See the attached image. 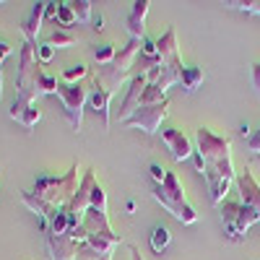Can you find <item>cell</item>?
Returning <instances> with one entry per match:
<instances>
[{
  "instance_id": "6da1fadb",
  "label": "cell",
  "mask_w": 260,
  "mask_h": 260,
  "mask_svg": "<svg viewBox=\"0 0 260 260\" xmlns=\"http://www.w3.org/2000/svg\"><path fill=\"white\" fill-rule=\"evenodd\" d=\"M195 167L206 177L208 198L213 206H221L226 201L229 185L234 182L237 172L232 161V141L226 136H219L208 127L195 130Z\"/></svg>"
},
{
  "instance_id": "7a4b0ae2",
  "label": "cell",
  "mask_w": 260,
  "mask_h": 260,
  "mask_svg": "<svg viewBox=\"0 0 260 260\" xmlns=\"http://www.w3.org/2000/svg\"><path fill=\"white\" fill-rule=\"evenodd\" d=\"M60 81L42 71V62L37 60V45L24 42L18 55V71H16V96H26L37 102L45 94H57Z\"/></svg>"
},
{
  "instance_id": "3957f363",
  "label": "cell",
  "mask_w": 260,
  "mask_h": 260,
  "mask_svg": "<svg viewBox=\"0 0 260 260\" xmlns=\"http://www.w3.org/2000/svg\"><path fill=\"white\" fill-rule=\"evenodd\" d=\"M151 195H154V201L167 213L175 216L180 224H195V221H198V213H195V208L190 206V201H187V195H185V190H182V185H180L175 172H167L164 182L156 185Z\"/></svg>"
},
{
  "instance_id": "277c9868",
  "label": "cell",
  "mask_w": 260,
  "mask_h": 260,
  "mask_svg": "<svg viewBox=\"0 0 260 260\" xmlns=\"http://www.w3.org/2000/svg\"><path fill=\"white\" fill-rule=\"evenodd\" d=\"M138 55H141V42L138 39H130L125 47L117 50V55H115L112 62L99 65V68H96L94 83L102 86V89H107L110 94H115L120 86H122V81L130 76V68H133V62H136Z\"/></svg>"
},
{
  "instance_id": "5b68a950",
  "label": "cell",
  "mask_w": 260,
  "mask_h": 260,
  "mask_svg": "<svg viewBox=\"0 0 260 260\" xmlns=\"http://www.w3.org/2000/svg\"><path fill=\"white\" fill-rule=\"evenodd\" d=\"M78 172L81 167L78 164H71V169L65 172L62 177H52V175H45L34 182V192L39 195L45 203H50L52 208H62L73 201V195L78 192Z\"/></svg>"
},
{
  "instance_id": "8992f818",
  "label": "cell",
  "mask_w": 260,
  "mask_h": 260,
  "mask_svg": "<svg viewBox=\"0 0 260 260\" xmlns=\"http://www.w3.org/2000/svg\"><path fill=\"white\" fill-rule=\"evenodd\" d=\"M219 213H221L224 232H226V237H229L232 242L245 240L247 229H250L252 224H257V221H260V216H257L252 208L242 206L240 201H224V203L219 206Z\"/></svg>"
},
{
  "instance_id": "52a82bcc",
  "label": "cell",
  "mask_w": 260,
  "mask_h": 260,
  "mask_svg": "<svg viewBox=\"0 0 260 260\" xmlns=\"http://www.w3.org/2000/svg\"><path fill=\"white\" fill-rule=\"evenodd\" d=\"M57 96L62 102L65 120H68V125L78 133L81 125H83V107H86V102H89V91H86V86L83 83H65V81H60Z\"/></svg>"
},
{
  "instance_id": "ba28073f",
  "label": "cell",
  "mask_w": 260,
  "mask_h": 260,
  "mask_svg": "<svg viewBox=\"0 0 260 260\" xmlns=\"http://www.w3.org/2000/svg\"><path fill=\"white\" fill-rule=\"evenodd\" d=\"M96 182H99V180H96V175H94V169H89V172L83 175V180H81V185H78V192L73 195V201L65 206V211H68V224H71L68 232H76V229L81 226V221H83V213L91 208V190H94Z\"/></svg>"
},
{
  "instance_id": "9c48e42d",
  "label": "cell",
  "mask_w": 260,
  "mask_h": 260,
  "mask_svg": "<svg viewBox=\"0 0 260 260\" xmlns=\"http://www.w3.org/2000/svg\"><path fill=\"white\" fill-rule=\"evenodd\" d=\"M167 112H169V99H164V102H159V104L141 107V110H136L122 125L136 127V130H141V133H146V136H154V133H159L161 120L167 117Z\"/></svg>"
},
{
  "instance_id": "30bf717a",
  "label": "cell",
  "mask_w": 260,
  "mask_h": 260,
  "mask_svg": "<svg viewBox=\"0 0 260 260\" xmlns=\"http://www.w3.org/2000/svg\"><path fill=\"white\" fill-rule=\"evenodd\" d=\"M146 86H148V78H146V73H138V76H133L130 78V86H127V94H125V99H122V104H120V110H117V115H115V120L122 125L130 115H133L136 110H141V96H143V91H146Z\"/></svg>"
},
{
  "instance_id": "8fae6325",
  "label": "cell",
  "mask_w": 260,
  "mask_h": 260,
  "mask_svg": "<svg viewBox=\"0 0 260 260\" xmlns=\"http://www.w3.org/2000/svg\"><path fill=\"white\" fill-rule=\"evenodd\" d=\"M234 185H237V192H240V203L247 206V208H252L260 216V182L255 180L252 172L250 169L237 172Z\"/></svg>"
},
{
  "instance_id": "7c38bea8",
  "label": "cell",
  "mask_w": 260,
  "mask_h": 260,
  "mask_svg": "<svg viewBox=\"0 0 260 260\" xmlns=\"http://www.w3.org/2000/svg\"><path fill=\"white\" fill-rule=\"evenodd\" d=\"M159 133H161L164 146L169 148V156L175 159V161H185L187 156H192V154H195L192 141L182 133L180 127H164V130H159Z\"/></svg>"
},
{
  "instance_id": "4fadbf2b",
  "label": "cell",
  "mask_w": 260,
  "mask_h": 260,
  "mask_svg": "<svg viewBox=\"0 0 260 260\" xmlns=\"http://www.w3.org/2000/svg\"><path fill=\"white\" fill-rule=\"evenodd\" d=\"M8 117L16 120L18 125H24L26 130H31L42 120V110L37 107V102H31L26 96H16L13 104H11V110H8Z\"/></svg>"
},
{
  "instance_id": "5bb4252c",
  "label": "cell",
  "mask_w": 260,
  "mask_h": 260,
  "mask_svg": "<svg viewBox=\"0 0 260 260\" xmlns=\"http://www.w3.org/2000/svg\"><path fill=\"white\" fill-rule=\"evenodd\" d=\"M45 242H47V252H50L52 260H76L78 242L73 240L71 232H65V234H45Z\"/></svg>"
},
{
  "instance_id": "9a60e30c",
  "label": "cell",
  "mask_w": 260,
  "mask_h": 260,
  "mask_svg": "<svg viewBox=\"0 0 260 260\" xmlns=\"http://www.w3.org/2000/svg\"><path fill=\"white\" fill-rule=\"evenodd\" d=\"M148 0H136L133 8H130L127 18H125V26H127V34L130 39H138L143 42L146 39V16H148Z\"/></svg>"
},
{
  "instance_id": "2e32d148",
  "label": "cell",
  "mask_w": 260,
  "mask_h": 260,
  "mask_svg": "<svg viewBox=\"0 0 260 260\" xmlns=\"http://www.w3.org/2000/svg\"><path fill=\"white\" fill-rule=\"evenodd\" d=\"M112 96H115V94H110L107 89H102V86L94 83V89L89 91V102H86V104L91 107V112H94L96 117H102V125H104V127L112 125V117H110V102H112Z\"/></svg>"
},
{
  "instance_id": "e0dca14e",
  "label": "cell",
  "mask_w": 260,
  "mask_h": 260,
  "mask_svg": "<svg viewBox=\"0 0 260 260\" xmlns=\"http://www.w3.org/2000/svg\"><path fill=\"white\" fill-rule=\"evenodd\" d=\"M156 52H159L161 65H177V62H182L180 60V50H177V31L172 26L156 39Z\"/></svg>"
},
{
  "instance_id": "ac0fdd59",
  "label": "cell",
  "mask_w": 260,
  "mask_h": 260,
  "mask_svg": "<svg viewBox=\"0 0 260 260\" xmlns=\"http://www.w3.org/2000/svg\"><path fill=\"white\" fill-rule=\"evenodd\" d=\"M45 6L47 3H34L29 16L21 21V34H24V42H31L37 45V37L42 31V24H45Z\"/></svg>"
},
{
  "instance_id": "d6986e66",
  "label": "cell",
  "mask_w": 260,
  "mask_h": 260,
  "mask_svg": "<svg viewBox=\"0 0 260 260\" xmlns=\"http://www.w3.org/2000/svg\"><path fill=\"white\" fill-rule=\"evenodd\" d=\"M203 78H206L203 68H198V65H185V68H182V76H180V83H182V89H185L187 94H192V91L201 89Z\"/></svg>"
},
{
  "instance_id": "ffe728a7",
  "label": "cell",
  "mask_w": 260,
  "mask_h": 260,
  "mask_svg": "<svg viewBox=\"0 0 260 260\" xmlns=\"http://www.w3.org/2000/svg\"><path fill=\"white\" fill-rule=\"evenodd\" d=\"M68 229H71V224H68V211H65V206L62 208H52L47 213V229H45V234H65Z\"/></svg>"
},
{
  "instance_id": "44dd1931",
  "label": "cell",
  "mask_w": 260,
  "mask_h": 260,
  "mask_svg": "<svg viewBox=\"0 0 260 260\" xmlns=\"http://www.w3.org/2000/svg\"><path fill=\"white\" fill-rule=\"evenodd\" d=\"M78 42L76 34H71L68 29H52V34L47 37V45H52L55 50H68Z\"/></svg>"
},
{
  "instance_id": "7402d4cb",
  "label": "cell",
  "mask_w": 260,
  "mask_h": 260,
  "mask_svg": "<svg viewBox=\"0 0 260 260\" xmlns=\"http://www.w3.org/2000/svg\"><path fill=\"white\" fill-rule=\"evenodd\" d=\"M73 24H78L76 21V13L71 8V3L65 0V3H57V18H55V29H71Z\"/></svg>"
},
{
  "instance_id": "603a6c76",
  "label": "cell",
  "mask_w": 260,
  "mask_h": 260,
  "mask_svg": "<svg viewBox=\"0 0 260 260\" xmlns=\"http://www.w3.org/2000/svg\"><path fill=\"white\" fill-rule=\"evenodd\" d=\"M71 8L76 13V21H81V24H89L94 18V3L91 0H71Z\"/></svg>"
},
{
  "instance_id": "cb8c5ba5",
  "label": "cell",
  "mask_w": 260,
  "mask_h": 260,
  "mask_svg": "<svg viewBox=\"0 0 260 260\" xmlns=\"http://www.w3.org/2000/svg\"><path fill=\"white\" fill-rule=\"evenodd\" d=\"M169 240H172V234H169V229H167V226H161V224H159V226L151 229V250H154V252L167 250Z\"/></svg>"
},
{
  "instance_id": "d4e9b609",
  "label": "cell",
  "mask_w": 260,
  "mask_h": 260,
  "mask_svg": "<svg viewBox=\"0 0 260 260\" xmlns=\"http://www.w3.org/2000/svg\"><path fill=\"white\" fill-rule=\"evenodd\" d=\"M83 76H89V68H86L83 62H78V65H73V68H68L62 73V81L65 83H81Z\"/></svg>"
},
{
  "instance_id": "484cf974",
  "label": "cell",
  "mask_w": 260,
  "mask_h": 260,
  "mask_svg": "<svg viewBox=\"0 0 260 260\" xmlns=\"http://www.w3.org/2000/svg\"><path fill=\"white\" fill-rule=\"evenodd\" d=\"M115 55H117V47H115V45H99V47L94 50V57H96V62H99V65L112 62V60H115Z\"/></svg>"
},
{
  "instance_id": "4316f807",
  "label": "cell",
  "mask_w": 260,
  "mask_h": 260,
  "mask_svg": "<svg viewBox=\"0 0 260 260\" xmlns=\"http://www.w3.org/2000/svg\"><path fill=\"white\" fill-rule=\"evenodd\" d=\"M229 8H237V11H245V13H255L260 16V0H232V3H224Z\"/></svg>"
},
{
  "instance_id": "83f0119b",
  "label": "cell",
  "mask_w": 260,
  "mask_h": 260,
  "mask_svg": "<svg viewBox=\"0 0 260 260\" xmlns=\"http://www.w3.org/2000/svg\"><path fill=\"white\" fill-rule=\"evenodd\" d=\"M91 208H96V211H107V192H104V187L96 182L94 185V190H91Z\"/></svg>"
},
{
  "instance_id": "f1b7e54d",
  "label": "cell",
  "mask_w": 260,
  "mask_h": 260,
  "mask_svg": "<svg viewBox=\"0 0 260 260\" xmlns=\"http://www.w3.org/2000/svg\"><path fill=\"white\" fill-rule=\"evenodd\" d=\"M52 57H55V47H52V45H47V42L37 45V60H39L42 65H47Z\"/></svg>"
},
{
  "instance_id": "f546056e",
  "label": "cell",
  "mask_w": 260,
  "mask_h": 260,
  "mask_svg": "<svg viewBox=\"0 0 260 260\" xmlns=\"http://www.w3.org/2000/svg\"><path fill=\"white\" fill-rule=\"evenodd\" d=\"M148 172H151V177H154V182H156V185H161V182H164V177H167V169H164L161 164H151V167H148Z\"/></svg>"
},
{
  "instance_id": "4dcf8cb0",
  "label": "cell",
  "mask_w": 260,
  "mask_h": 260,
  "mask_svg": "<svg viewBox=\"0 0 260 260\" xmlns=\"http://www.w3.org/2000/svg\"><path fill=\"white\" fill-rule=\"evenodd\" d=\"M247 148L252 151V154H260V127L247 136Z\"/></svg>"
},
{
  "instance_id": "1f68e13d",
  "label": "cell",
  "mask_w": 260,
  "mask_h": 260,
  "mask_svg": "<svg viewBox=\"0 0 260 260\" xmlns=\"http://www.w3.org/2000/svg\"><path fill=\"white\" fill-rule=\"evenodd\" d=\"M250 81H252V89L260 94V62L252 65V73H250Z\"/></svg>"
},
{
  "instance_id": "d6a6232c",
  "label": "cell",
  "mask_w": 260,
  "mask_h": 260,
  "mask_svg": "<svg viewBox=\"0 0 260 260\" xmlns=\"http://www.w3.org/2000/svg\"><path fill=\"white\" fill-rule=\"evenodd\" d=\"M55 18H57V3H47L45 6V21L55 24Z\"/></svg>"
},
{
  "instance_id": "836d02e7",
  "label": "cell",
  "mask_w": 260,
  "mask_h": 260,
  "mask_svg": "<svg viewBox=\"0 0 260 260\" xmlns=\"http://www.w3.org/2000/svg\"><path fill=\"white\" fill-rule=\"evenodd\" d=\"M91 24H94V26H91L94 31H102V29H104V16H102V13L94 16V18H91Z\"/></svg>"
},
{
  "instance_id": "e575fe53",
  "label": "cell",
  "mask_w": 260,
  "mask_h": 260,
  "mask_svg": "<svg viewBox=\"0 0 260 260\" xmlns=\"http://www.w3.org/2000/svg\"><path fill=\"white\" fill-rule=\"evenodd\" d=\"M130 260H143V257H141V250H138L136 245H130Z\"/></svg>"
},
{
  "instance_id": "d590c367",
  "label": "cell",
  "mask_w": 260,
  "mask_h": 260,
  "mask_svg": "<svg viewBox=\"0 0 260 260\" xmlns=\"http://www.w3.org/2000/svg\"><path fill=\"white\" fill-rule=\"evenodd\" d=\"M0 99H3V62H0Z\"/></svg>"
},
{
  "instance_id": "8d00e7d4",
  "label": "cell",
  "mask_w": 260,
  "mask_h": 260,
  "mask_svg": "<svg viewBox=\"0 0 260 260\" xmlns=\"http://www.w3.org/2000/svg\"><path fill=\"white\" fill-rule=\"evenodd\" d=\"M102 260H112V255H104V257H102Z\"/></svg>"
}]
</instances>
